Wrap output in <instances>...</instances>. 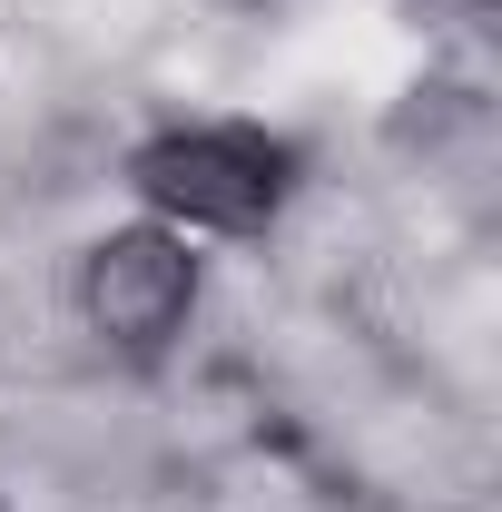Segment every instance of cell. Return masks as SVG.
<instances>
[{"label":"cell","instance_id":"cell-1","mask_svg":"<svg viewBox=\"0 0 502 512\" xmlns=\"http://www.w3.org/2000/svg\"><path fill=\"white\" fill-rule=\"evenodd\" d=\"M138 197L178 227H217V237H247L286 207V178L296 158L266 138V128H168L128 158Z\"/></svg>","mask_w":502,"mask_h":512},{"label":"cell","instance_id":"cell-2","mask_svg":"<svg viewBox=\"0 0 502 512\" xmlns=\"http://www.w3.org/2000/svg\"><path fill=\"white\" fill-rule=\"evenodd\" d=\"M188 306H197V256L168 227H119L79 266V316H89V335H109L119 355H158L188 325Z\"/></svg>","mask_w":502,"mask_h":512}]
</instances>
